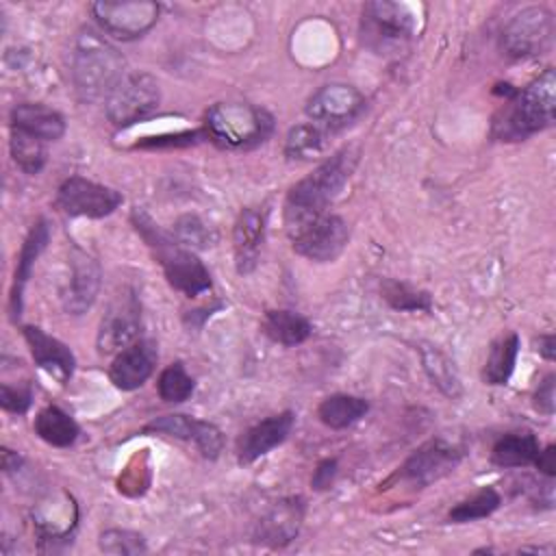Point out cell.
I'll list each match as a JSON object with an SVG mask.
<instances>
[{"label": "cell", "instance_id": "4316f807", "mask_svg": "<svg viewBox=\"0 0 556 556\" xmlns=\"http://www.w3.org/2000/svg\"><path fill=\"white\" fill-rule=\"evenodd\" d=\"M33 428L41 441H46L54 447H70L80 434L78 424L59 406L41 408L35 417Z\"/></svg>", "mask_w": 556, "mask_h": 556}, {"label": "cell", "instance_id": "8992f818", "mask_svg": "<svg viewBox=\"0 0 556 556\" xmlns=\"http://www.w3.org/2000/svg\"><path fill=\"white\" fill-rule=\"evenodd\" d=\"M417 30V17L402 2H367L363 7V41L376 52H389L406 46Z\"/></svg>", "mask_w": 556, "mask_h": 556}, {"label": "cell", "instance_id": "cb8c5ba5", "mask_svg": "<svg viewBox=\"0 0 556 556\" xmlns=\"http://www.w3.org/2000/svg\"><path fill=\"white\" fill-rule=\"evenodd\" d=\"M261 328L274 343H280V345H287V348L300 345L313 334L311 321L304 315H300L295 311H289V308L267 311L265 317H263Z\"/></svg>", "mask_w": 556, "mask_h": 556}, {"label": "cell", "instance_id": "83f0119b", "mask_svg": "<svg viewBox=\"0 0 556 556\" xmlns=\"http://www.w3.org/2000/svg\"><path fill=\"white\" fill-rule=\"evenodd\" d=\"M539 450H541V445H539L536 437L530 432L506 434L495 441V445L491 450V463L497 467H504V469L526 467V465L534 463Z\"/></svg>", "mask_w": 556, "mask_h": 556}, {"label": "cell", "instance_id": "5bb4252c", "mask_svg": "<svg viewBox=\"0 0 556 556\" xmlns=\"http://www.w3.org/2000/svg\"><path fill=\"white\" fill-rule=\"evenodd\" d=\"M463 458V450L443 441V439H430L424 445H419L402 465V478L428 486L443 476L452 473Z\"/></svg>", "mask_w": 556, "mask_h": 556}, {"label": "cell", "instance_id": "e575fe53", "mask_svg": "<svg viewBox=\"0 0 556 556\" xmlns=\"http://www.w3.org/2000/svg\"><path fill=\"white\" fill-rule=\"evenodd\" d=\"M156 389H159V395H161L163 402L178 404V402H185V400L191 397V393L195 389V382L187 374L182 363H172L161 371Z\"/></svg>", "mask_w": 556, "mask_h": 556}, {"label": "cell", "instance_id": "d6a6232c", "mask_svg": "<svg viewBox=\"0 0 556 556\" xmlns=\"http://www.w3.org/2000/svg\"><path fill=\"white\" fill-rule=\"evenodd\" d=\"M380 293L387 300V304L395 311H430L432 308V298L428 291L415 289L393 278L382 280Z\"/></svg>", "mask_w": 556, "mask_h": 556}, {"label": "cell", "instance_id": "7402d4cb", "mask_svg": "<svg viewBox=\"0 0 556 556\" xmlns=\"http://www.w3.org/2000/svg\"><path fill=\"white\" fill-rule=\"evenodd\" d=\"M11 128L33 135L41 141H56L65 135V119L46 104L22 102L11 109Z\"/></svg>", "mask_w": 556, "mask_h": 556}, {"label": "cell", "instance_id": "8d00e7d4", "mask_svg": "<svg viewBox=\"0 0 556 556\" xmlns=\"http://www.w3.org/2000/svg\"><path fill=\"white\" fill-rule=\"evenodd\" d=\"M195 421L198 419H193L189 415H180V413L163 415V417H156L150 424H146L141 432H163V434H169V437H176V439L191 441L193 430H195Z\"/></svg>", "mask_w": 556, "mask_h": 556}, {"label": "cell", "instance_id": "5b68a950", "mask_svg": "<svg viewBox=\"0 0 556 556\" xmlns=\"http://www.w3.org/2000/svg\"><path fill=\"white\" fill-rule=\"evenodd\" d=\"M274 130V117L250 102H217L204 115V135L224 150H250Z\"/></svg>", "mask_w": 556, "mask_h": 556}, {"label": "cell", "instance_id": "52a82bcc", "mask_svg": "<svg viewBox=\"0 0 556 556\" xmlns=\"http://www.w3.org/2000/svg\"><path fill=\"white\" fill-rule=\"evenodd\" d=\"M287 235L293 250L315 263L337 261L350 241V228L345 219L328 211L287 228Z\"/></svg>", "mask_w": 556, "mask_h": 556}, {"label": "cell", "instance_id": "ba28073f", "mask_svg": "<svg viewBox=\"0 0 556 556\" xmlns=\"http://www.w3.org/2000/svg\"><path fill=\"white\" fill-rule=\"evenodd\" d=\"M161 102V89L152 74L135 72L126 74L122 83L104 100L106 117L113 126L126 128L148 119Z\"/></svg>", "mask_w": 556, "mask_h": 556}, {"label": "cell", "instance_id": "ee69618b", "mask_svg": "<svg viewBox=\"0 0 556 556\" xmlns=\"http://www.w3.org/2000/svg\"><path fill=\"white\" fill-rule=\"evenodd\" d=\"M536 350H539V354L545 358V361H554L556 358V339H554V334H541L539 339H536Z\"/></svg>", "mask_w": 556, "mask_h": 556}, {"label": "cell", "instance_id": "30bf717a", "mask_svg": "<svg viewBox=\"0 0 556 556\" xmlns=\"http://www.w3.org/2000/svg\"><path fill=\"white\" fill-rule=\"evenodd\" d=\"M554 37V17L545 7H530L519 11L502 30L500 46L510 59H526L541 54Z\"/></svg>", "mask_w": 556, "mask_h": 556}, {"label": "cell", "instance_id": "ffe728a7", "mask_svg": "<svg viewBox=\"0 0 556 556\" xmlns=\"http://www.w3.org/2000/svg\"><path fill=\"white\" fill-rule=\"evenodd\" d=\"M22 334L30 348L35 363L41 369H46L52 378H56L61 384H65L76 369V358L72 350L63 341L46 334L37 326H24Z\"/></svg>", "mask_w": 556, "mask_h": 556}, {"label": "cell", "instance_id": "836d02e7", "mask_svg": "<svg viewBox=\"0 0 556 556\" xmlns=\"http://www.w3.org/2000/svg\"><path fill=\"white\" fill-rule=\"evenodd\" d=\"M172 237L182 245V248H189V250H206L215 243V232L211 226H206L198 215H180L174 224V230H172Z\"/></svg>", "mask_w": 556, "mask_h": 556}, {"label": "cell", "instance_id": "7bdbcfd3", "mask_svg": "<svg viewBox=\"0 0 556 556\" xmlns=\"http://www.w3.org/2000/svg\"><path fill=\"white\" fill-rule=\"evenodd\" d=\"M534 465L541 473H545L547 478H554V473H556V447L547 445L545 450H539V454L534 458Z\"/></svg>", "mask_w": 556, "mask_h": 556}, {"label": "cell", "instance_id": "ab89813d", "mask_svg": "<svg viewBox=\"0 0 556 556\" xmlns=\"http://www.w3.org/2000/svg\"><path fill=\"white\" fill-rule=\"evenodd\" d=\"M0 404L9 413L24 415L33 404V389L30 384L24 387H11L9 382H2L0 387Z\"/></svg>", "mask_w": 556, "mask_h": 556}, {"label": "cell", "instance_id": "4fadbf2b", "mask_svg": "<svg viewBox=\"0 0 556 556\" xmlns=\"http://www.w3.org/2000/svg\"><path fill=\"white\" fill-rule=\"evenodd\" d=\"M141 328V306L132 289H122L100 319L96 345L100 354L122 352L135 343Z\"/></svg>", "mask_w": 556, "mask_h": 556}, {"label": "cell", "instance_id": "ac0fdd59", "mask_svg": "<svg viewBox=\"0 0 556 556\" xmlns=\"http://www.w3.org/2000/svg\"><path fill=\"white\" fill-rule=\"evenodd\" d=\"M302 519H304L302 497H285L276 502L258 519L254 528V541L269 547H282L298 536Z\"/></svg>", "mask_w": 556, "mask_h": 556}, {"label": "cell", "instance_id": "d4e9b609", "mask_svg": "<svg viewBox=\"0 0 556 556\" xmlns=\"http://www.w3.org/2000/svg\"><path fill=\"white\" fill-rule=\"evenodd\" d=\"M369 410V402L358 395L348 393H334L319 402L317 417L324 426L332 430H343L356 421H361Z\"/></svg>", "mask_w": 556, "mask_h": 556}, {"label": "cell", "instance_id": "603a6c76", "mask_svg": "<svg viewBox=\"0 0 556 556\" xmlns=\"http://www.w3.org/2000/svg\"><path fill=\"white\" fill-rule=\"evenodd\" d=\"M78 521V506L70 493L63 491L61 502L52 497V510L50 504L43 502L33 510V523L37 528L39 541H63L70 536V532L76 528Z\"/></svg>", "mask_w": 556, "mask_h": 556}, {"label": "cell", "instance_id": "f1b7e54d", "mask_svg": "<svg viewBox=\"0 0 556 556\" xmlns=\"http://www.w3.org/2000/svg\"><path fill=\"white\" fill-rule=\"evenodd\" d=\"M519 354V334L510 332L493 343L486 363L482 367V380L486 384H506L513 376Z\"/></svg>", "mask_w": 556, "mask_h": 556}, {"label": "cell", "instance_id": "8fae6325", "mask_svg": "<svg viewBox=\"0 0 556 556\" xmlns=\"http://www.w3.org/2000/svg\"><path fill=\"white\" fill-rule=\"evenodd\" d=\"M91 15L98 26L122 41L146 35L159 20V4L152 0H124V2H93Z\"/></svg>", "mask_w": 556, "mask_h": 556}, {"label": "cell", "instance_id": "2e32d148", "mask_svg": "<svg viewBox=\"0 0 556 556\" xmlns=\"http://www.w3.org/2000/svg\"><path fill=\"white\" fill-rule=\"evenodd\" d=\"M269 208L263 206H248L239 213L232 230V250H235V265L239 274H250L258 265L261 248L265 241Z\"/></svg>", "mask_w": 556, "mask_h": 556}, {"label": "cell", "instance_id": "7c38bea8", "mask_svg": "<svg viewBox=\"0 0 556 556\" xmlns=\"http://www.w3.org/2000/svg\"><path fill=\"white\" fill-rule=\"evenodd\" d=\"M124 202V195L106 185L87 180L83 176H70L61 182L56 191V206L70 215V217H89V219H102L111 215L119 204Z\"/></svg>", "mask_w": 556, "mask_h": 556}, {"label": "cell", "instance_id": "3957f363", "mask_svg": "<svg viewBox=\"0 0 556 556\" xmlns=\"http://www.w3.org/2000/svg\"><path fill=\"white\" fill-rule=\"evenodd\" d=\"M556 111V74L547 67L504 104V111L493 119V137L500 141H523L530 135L554 124Z\"/></svg>", "mask_w": 556, "mask_h": 556}, {"label": "cell", "instance_id": "b9f144b4", "mask_svg": "<svg viewBox=\"0 0 556 556\" xmlns=\"http://www.w3.org/2000/svg\"><path fill=\"white\" fill-rule=\"evenodd\" d=\"M337 469H339V463L337 458H326L321 460L315 471H313V478H311V486L315 491H324V489H330L334 476H337Z\"/></svg>", "mask_w": 556, "mask_h": 556}, {"label": "cell", "instance_id": "f6af8a7d", "mask_svg": "<svg viewBox=\"0 0 556 556\" xmlns=\"http://www.w3.org/2000/svg\"><path fill=\"white\" fill-rule=\"evenodd\" d=\"M22 463H24L22 454H17V452H13L9 447H2V469H4V473L17 471L22 467Z\"/></svg>", "mask_w": 556, "mask_h": 556}, {"label": "cell", "instance_id": "f35d334b", "mask_svg": "<svg viewBox=\"0 0 556 556\" xmlns=\"http://www.w3.org/2000/svg\"><path fill=\"white\" fill-rule=\"evenodd\" d=\"M206 135L204 130H180L172 135H159V137H146L135 148H187L202 141Z\"/></svg>", "mask_w": 556, "mask_h": 556}, {"label": "cell", "instance_id": "9c48e42d", "mask_svg": "<svg viewBox=\"0 0 556 556\" xmlns=\"http://www.w3.org/2000/svg\"><path fill=\"white\" fill-rule=\"evenodd\" d=\"M365 96L345 83H330L319 87L306 102V115L313 124L326 128L328 132H337L361 117L365 111Z\"/></svg>", "mask_w": 556, "mask_h": 556}, {"label": "cell", "instance_id": "4dcf8cb0", "mask_svg": "<svg viewBox=\"0 0 556 556\" xmlns=\"http://www.w3.org/2000/svg\"><path fill=\"white\" fill-rule=\"evenodd\" d=\"M9 150L11 156L15 161V165L24 172V174H39L41 167L46 165V148L43 141L26 135L22 130L11 128V139H9Z\"/></svg>", "mask_w": 556, "mask_h": 556}, {"label": "cell", "instance_id": "74e56055", "mask_svg": "<svg viewBox=\"0 0 556 556\" xmlns=\"http://www.w3.org/2000/svg\"><path fill=\"white\" fill-rule=\"evenodd\" d=\"M193 443H195V447L200 450V454L204 456V458H217L219 454H222V450H224V437H222V430L215 426V424H211V421H202V419H198L195 421V432H193V439H191Z\"/></svg>", "mask_w": 556, "mask_h": 556}, {"label": "cell", "instance_id": "1f68e13d", "mask_svg": "<svg viewBox=\"0 0 556 556\" xmlns=\"http://www.w3.org/2000/svg\"><path fill=\"white\" fill-rule=\"evenodd\" d=\"M502 504L500 493L493 486H482L480 491H476L471 497L458 502L450 513H447V521L452 523H467V521H476V519H484L491 513H495Z\"/></svg>", "mask_w": 556, "mask_h": 556}, {"label": "cell", "instance_id": "d590c367", "mask_svg": "<svg viewBox=\"0 0 556 556\" xmlns=\"http://www.w3.org/2000/svg\"><path fill=\"white\" fill-rule=\"evenodd\" d=\"M98 545L104 554H115V556H135V554L148 552L146 539L139 532L122 530V528L104 530L98 539Z\"/></svg>", "mask_w": 556, "mask_h": 556}, {"label": "cell", "instance_id": "6da1fadb", "mask_svg": "<svg viewBox=\"0 0 556 556\" xmlns=\"http://www.w3.org/2000/svg\"><path fill=\"white\" fill-rule=\"evenodd\" d=\"M358 163V148L345 146L324 163H319L313 174L295 182L285 202V226L291 228L313 215L326 213L332 200L341 193Z\"/></svg>", "mask_w": 556, "mask_h": 556}, {"label": "cell", "instance_id": "277c9868", "mask_svg": "<svg viewBox=\"0 0 556 556\" xmlns=\"http://www.w3.org/2000/svg\"><path fill=\"white\" fill-rule=\"evenodd\" d=\"M130 219L135 224V230L152 248L154 258L161 263L167 282L176 291L193 298L211 289V274L193 250L182 248L172 235L163 232L139 206L132 208Z\"/></svg>", "mask_w": 556, "mask_h": 556}, {"label": "cell", "instance_id": "e0dca14e", "mask_svg": "<svg viewBox=\"0 0 556 556\" xmlns=\"http://www.w3.org/2000/svg\"><path fill=\"white\" fill-rule=\"evenodd\" d=\"M156 345L150 339H141L117 352V356L111 363L109 378L111 382L122 391H135L139 389L154 371L156 367Z\"/></svg>", "mask_w": 556, "mask_h": 556}, {"label": "cell", "instance_id": "d6986e66", "mask_svg": "<svg viewBox=\"0 0 556 556\" xmlns=\"http://www.w3.org/2000/svg\"><path fill=\"white\" fill-rule=\"evenodd\" d=\"M295 424V415L291 410H282L271 415L258 424H254L241 439L237 447V458L241 465H250L256 458L269 454L274 447L287 441Z\"/></svg>", "mask_w": 556, "mask_h": 556}, {"label": "cell", "instance_id": "60d3db41", "mask_svg": "<svg viewBox=\"0 0 556 556\" xmlns=\"http://www.w3.org/2000/svg\"><path fill=\"white\" fill-rule=\"evenodd\" d=\"M556 376L554 374H547L541 382H539V387H536V391H534V395H532V404H534V408L539 410V413H543V415H554V404H556Z\"/></svg>", "mask_w": 556, "mask_h": 556}, {"label": "cell", "instance_id": "f546056e", "mask_svg": "<svg viewBox=\"0 0 556 556\" xmlns=\"http://www.w3.org/2000/svg\"><path fill=\"white\" fill-rule=\"evenodd\" d=\"M326 139H328L326 128H321L313 122L295 124L287 132L285 154L291 161H311L321 154V150L326 148Z\"/></svg>", "mask_w": 556, "mask_h": 556}, {"label": "cell", "instance_id": "484cf974", "mask_svg": "<svg viewBox=\"0 0 556 556\" xmlns=\"http://www.w3.org/2000/svg\"><path fill=\"white\" fill-rule=\"evenodd\" d=\"M419 356H421L424 369H426L428 378L432 380V384H437V389L443 395L456 400L463 393V384H460L458 371H456L454 363L450 361V356L432 343H419Z\"/></svg>", "mask_w": 556, "mask_h": 556}, {"label": "cell", "instance_id": "7a4b0ae2", "mask_svg": "<svg viewBox=\"0 0 556 556\" xmlns=\"http://www.w3.org/2000/svg\"><path fill=\"white\" fill-rule=\"evenodd\" d=\"M126 76L122 52L91 28L78 33L72 50V80L80 100H106Z\"/></svg>", "mask_w": 556, "mask_h": 556}, {"label": "cell", "instance_id": "9a60e30c", "mask_svg": "<svg viewBox=\"0 0 556 556\" xmlns=\"http://www.w3.org/2000/svg\"><path fill=\"white\" fill-rule=\"evenodd\" d=\"M100 265L98 261L80 250L78 245H72L70 252V282L63 291V306L72 315H83L91 308V304L98 298L100 291Z\"/></svg>", "mask_w": 556, "mask_h": 556}, {"label": "cell", "instance_id": "44dd1931", "mask_svg": "<svg viewBox=\"0 0 556 556\" xmlns=\"http://www.w3.org/2000/svg\"><path fill=\"white\" fill-rule=\"evenodd\" d=\"M50 241V226L46 219H37L33 224V228L28 230L20 256H17V265H15V274H13V287H11V298H9V306H11V317L17 319L22 315V293H24V285L30 278L33 265L39 258V254L46 250Z\"/></svg>", "mask_w": 556, "mask_h": 556}]
</instances>
